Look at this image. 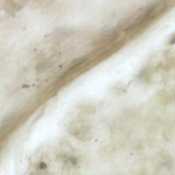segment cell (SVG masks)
<instances>
[{
  "instance_id": "6da1fadb",
  "label": "cell",
  "mask_w": 175,
  "mask_h": 175,
  "mask_svg": "<svg viewBox=\"0 0 175 175\" xmlns=\"http://www.w3.org/2000/svg\"><path fill=\"white\" fill-rule=\"evenodd\" d=\"M170 6L169 0H157L148 7L139 17L127 27L126 36L129 38H135L143 32L151 25L163 15Z\"/></svg>"
},
{
  "instance_id": "7a4b0ae2",
  "label": "cell",
  "mask_w": 175,
  "mask_h": 175,
  "mask_svg": "<svg viewBox=\"0 0 175 175\" xmlns=\"http://www.w3.org/2000/svg\"><path fill=\"white\" fill-rule=\"evenodd\" d=\"M73 135H75L79 139L86 140L88 139V135L90 134V129L86 125H84L81 123L77 124V126H72L71 127Z\"/></svg>"
},
{
  "instance_id": "3957f363",
  "label": "cell",
  "mask_w": 175,
  "mask_h": 175,
  "mask_svg": "<svg viewBox=\"0 0 175 175\" xmlns=\"http://www.w3.org/2000/svg\"><path fill=\"white\" fill-rule=\"evenodd\" d=\"M170 44H171V45H174L175 44V34L173 36H172L171 38H170Z\"/></svg>"
}]
</instances>
